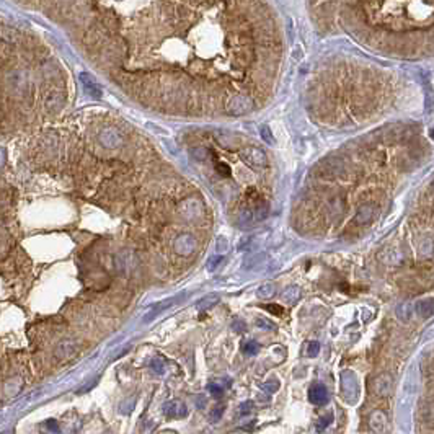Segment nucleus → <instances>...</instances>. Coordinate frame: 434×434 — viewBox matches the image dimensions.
Listing matches in <instances>:
<instances>
[{"instance_id": "obj_1", "label": "nucleus", "mask_w": 434, "mask_h": 434, "mask_svg": "<svg viewBox=\"0 0 434 434\" xmlns=\"http://www.w3.org/2000/svg\"><path fill=\"white\" fill-rule=\"evenodd\" d=\"M240 157L243 159L245 164H248L250 167H255V168H265L268 165V157L258 147H245L240 150Z\"/></svg>"}, {"instance_id": "obj_2", "label": "nucleus", "mask_w": 434, "mask_h": 434, "mask_svg": "<svg viewBox=\"0 0 434 434\" xmlns=\"http://www.w3.org/2000/svg\"><path fill=\"white\" fill-rule=\"evenodd\" d=\"M341 382H343V395L346 397V400L349 403H353L356 400V397L359 395V385H358V379L351 370H344L341 374Z\"/></svg>"}, {"instance_id": "obj_3", "label": "nucleus", "mask_w": 434, "mask_h": 434, "mask_svg": "<svg viewBox=\"0 0 434 434\" xmlns=\"http://www.w3.org/2000/svg\"><path fill=\"white\" fill-rule=\"evenodd\" d=\"M196 238L193 237V235L190 234H181L178 235V237L175 238V243H173V248L175 252L181 255V256H190L196 252Z\"/></svg>"}, {"instance_id": "obj_4", "label": "nucleus", "mask_w": 434, "mask_h": 434, "mask_svg": "<svg viewBox=\"0 0 434 434\" xmlns=\"http://www.w3.org/2000/svg\"><path fill=\"white\" fill-rule=\"evenodd\" d=\"M252 108H253V101L245 95H235L230 98V101L227 103V111L230 114H234V116L248 113Z\"/></svg>"}, {"instance_id": "obj_5", "label": "nucleus", "mask_w": 434, "mask_h": 434, "mask_svg": "<svg viewBox=\"0 0 434 434\" xmlns=\"http://www.w3.org/2000/svg\"><path fill=\"white\" fill-rule=\"evenodd\" d=\"M308 400L312 401L313 405H323L328 400V390L323 384H313L310 389H308Z\"/></svg>"}, {"instance_id": "obj_6", "label": "nucleus", "mask_w": 434, "mask_h": 434, "mask_svg": "<svg viewBox=\"0 0 434 434\" xmlns=\"http://www.w3.org/2000/svg\"><path fill=\"white\" fill-rule=\"evenodd\" d=\"M164 415L168 418H185L188 415L186 406L181 403V401L175 400V401H167L164 405Z\"/></svg>"}, {"instance_id": "obj_7", "label": "nucleus", "mask_w": 434, "mask_h": 434, "mask_svg": "<svg viewBox=\"0 0 434 434\" xmlns=\"http://www.w3.org/2000/svg\"><path fill=\"white\" fill-rule=\"evenodd\" d=\"M387 428V415L382 410H375L369 418V430L372 433H384Z\"/></svg>"}, {"instance_id": "obj_8", "label": "nucleus", "mask_w": 434, "mask_h": 434, "mask_svg": "<svg viewBox=\"0 0 434 434\" xmlns=\"http://www.w3.org/2000/svg\"><path fill=\"white\" fill-rule=\"evenodd\" d=\"M374 392L379 397H389L392 392V380L389 375H379L374 380Z\"/></svg>"}, {"instance_id": "obj_9", "label": "nucleus", "mask_w": 434, "mask_h": 434, "mask_svg": "<svg viewBox=\"0 0 434 434\" xmlns=\"http://www.w3.org/2000/svg\"><path fill=\"white\" fill-rule=\"evenodd\" d=\"M171 304H175V299H167V300H164V302H159V304H154L152 307H150V310H149L147 313H145L144 322H145V323H147V322H152L157 315H160V313L164 312V310H167V308H168Z\"/></svg>"}, {"instance_id": "obj_10", "label": "nucleus", "mask_w": 434, "mask_h": 434, "mask_svg": "<svg viewBox=\"0 0 434 434\" xmlns=\"http://www.w3.org/2000/svg\"><path fill=\"white\" fill-rule=\"evenodd\" d=\"M374 214H375L374 206H370V204L361 206V207H359V211H358V216H356V222H358V224H367V222L372 221Z\"/></svg>"}, {"instance_id": "obj_11", "label": "nucleus", "mask_w": 434, "mask_h": 434, "mask_svg": "<svg viewBox=\"0 0 434 434\" xmlns=\"http://www.w3.org/2000/svg\"><path fill=\"white\" fill-rule=\"evenodd\" d=\"M75 353H77V344L74 341H69V339H67V341H62L59 344V348H57V356L62 359L74 356Z\"/></svg>"}, {"instance_id": "obj_12", "label": "nucleus", "mask_w": 434, "mask_h": 434, "mask_svg": "<svg viewBox=\"0 0 434 434\" xmlns=\"http://www.w3.org/2000/svg\"><path fill=\"white\" fill-rule=\"evenodd\" d=\"M302 297V291L299 286H291L282 292V299H284L287 304H296Z\"/></svg>"}, {"instance_id": "obj_13", "label": "nucleus", "mask_w": 434, "mask_h": 434, "mask_svg": "<svg viewBox=\"0 0 434 434\" xmlns=\"http://www.w3.org/2000/svg\"><path fill=\"white\" fill-rule=\"evenodd\" d=\"M274 294H276V287L273 282H265V284H261L258 287V291H256V296H258V299L261 300L271 299V297H274Z\"/></svg>"}, {"instance_id": "obj_14", "label": "nucleus", "mask_w": 434, "mask_h": 434, "mask_svg": "<svg viewBox=\"0 0 434 434\" xmlns=\"http://www.w3.org/2000/svg\"><path fill=\"white\" fill-rule=\"evenodd\" d=\"M416 313L423 318H430L433 315V299L421 300L416 304Z\"/></svg>"}, {"instance_id": "obj_15", "label": "nucleus", "mask_w": 434, "mask_h": 434, "mask_svg": "<svg viewBox=\"0 0 434 434\" xmlns=\"http://www.w3.org/2000/svg\"><path fill=\"white\" fill-rule=\"evenodd\" d=\"M82 82H83V87L87 88V92L90 93V95H93V97H101V88L98 87L97 83L93 82L90 77L83 74V75H82Z\"/></svg>"}, {"instance_id": "obj_16", "label": "nucleus", "mask_w": 434, "mask_h": 434, "mask_svg": "<svg viewBox=\"0 0 434 434\" xmlns=\"http://www.w3.org/2000/svg\"><path fill=\"white\" fill-rule=\"evenodd\" d=\"M238 219H240V224H242V226H248V224H252V222H253L255 214H253L252 209L242 207V209H240V216H238Z\"/></svg>"}, {"instance_id": "obj_17", "label": "nucleus", "mask_w": 434, "mask_h": 434, "mask_svg": "<svg viewBox=\"0 0 434 434\" xmlns=\"http://www.w3.org/2000/svg\"><path fill=\"white\" fill-rule=\"evenodd\" d=\"M191 154L196 160H200V162H207L209 159H211V152H209L206 147H195L191 150Z\"/></svg>"}, {"instance_id": "obj_18", "label": "nucleus", "mask_w": 434, "mask_h": 434, "mask_svg": "<svg viewBox=\"0 0 434 434\" xmlns=\"http://www.w3.org/2000/svg\"><path fill=\"white\" fill-rule=\"evenodd\" d=\"M217 302H219V297L207 296V297H204V299H201L200 302H198V307H200L201 310H207V308L214 307V304H217Z\"/></svg>"}, {"instance_id": "obj_19", "label": "nucleus", "mask_w": 434, "mask_h": 434, "mask_svg": "<svg viewBox=\"0 0 434 434\" xmlns=\"http://www.w3.org/2000/svg\"><path fill=\"white\" fill-rule=\"evenodd\" d=\"M332 421H333V413H327L325 416L318 420V423H317V431H323L328 425H330Z\"/></svg>"}, {"instance_id": "obj_20", "label": "nucleus", "mask_w": 434, "mask_h": 434, "mask_svg": "<svg viewBox=\"0 0 434 434\" xmlns=\"http://www.w3.org/2000/svg\"><path fill=\"white\" fill-rule=\"evenodd\" d=\"M150 366H152V369L155 370L157 374H164L165 372V363L162 358H154L152 361H150Z\"/></svg>"}, {"instance_id": "obj_21", "label": "nucleus", "mask_w": 434, "mask_h": 434, "mask_svg": "<svg viewBox=\"0 0 434 434\" xmlns=\"http://www.w3.org/2000/svg\"><path fill=\"white\" fill-rule=\"evenodd\" d=\"M207 389H209V392H211V395H214L216 399H221V397L224 395V387L221 384H217V382L209 384Z\"/></svg>"}, {"instance_id": "obj_22", "label": "nucleus", "mask_w": 434, "mask_h": 434, "mask_svg": "<svg viewBox=\"0 0 434 434\" xmlns=\"http://www.w3.org/2000/svg\"><path fill=\"white\" fill-rule=\"evenodd\" d=\"M258 349H260V346H258V343H256V341H247L243 344V353L250 354V356H253V354L258 353Z\"/></svg>"}, {"instance_id": "obj_23", "label": "nucleus", "mask_w": 434, "mask_h": 434, "mask_svg": "<svg viewBox=\"0 0 434 434\" xmlns=\"http://www.w3.org/2000/svg\"><path fill=\"white\" fill-rule=\"evenodd\" d=\"M318 353H320V344H318V341H310L307 346V356L308 358H315L318 356Z\"/></svg>"}, {"instance_id": "obj_24", "label": "nucleus", "mask_w": 434, "mask_h": 434, "mask_svg": "<svg viewBox=\"0 0 434 434\" xmlns=\"http://www.w3.org/2000/svg\"><path fill=\"white\" fill-rule=\"evenodd\" d=\"M222 261H224V256H222V255H216V256H212V258L207 261V269H209V271L216 269V268H217V265H221Z\"/></svg>"}, {"instance_id": "obj_25", "label": "nucleus", "mask_w": 434, "mask_h": 434, "mask_svg": "<svg viewBox=\"0 0 434 434\" xmlns=\"http://www.w3.org/2000/svg\"><path fill=\"white\" fill-rule=\"evenodd\" d=\"M216 170H217V173L221 176H230V167L227 164H224V162H219V164H216Z\"/></svg>"}, {"instance_id": "obj_26", "label": "nucleus", "mask_w": 434, "mask_h": 434, "mask_svg": "<svg viewBox=\"0 0 434 434\" xmlns=\"http://www.w3.org/2000/svg\"><path fill=\"white\" fill-rule=\"evenodd\" d=\"M261 137H263L265 142L274 144V139H273V135H271V131L268 126H261Z\"/></svg>"}, {"instance_id": "obj_27", "label": "nucleus", "mask_w": 434, "mask_h": 434, "mask_svg": "<svg viewBox=\"0 0 434 434\" xmlns=\"http://www.w3.org/2000/svg\"><path fill=\"white\" fill-rule=\"evenodd\" d=\"M252 408H253V403L252 401H245V403H242L240 405V415H248L250 411H252Z\"/></svg>"}, {"instance_id": "obj_28", "label": "nucleus", "mask_w": 434, "mask_h": 434, "mask_svg": "<svg viewBox=\"0 0 434 434\" xmlns=\"http://www.w3.org/2000/svg\"><path fill=\"white\" fill-rule=\"evenodd\" d=\"M265 307H266V310L274 313V315H281V313H282V308L279 305H276V304H269V305H265Z\"/></svg>"}, {"instance_id": "obj_29", "label": "nucleus", "mask_w": 434, "mask_h": 434, "mask_svg": "<svg viewBox=\"0 0 434 434\" xmlns=\"http://www.w3.org/2000/svg\"><path fill=\"white\" fill-rule=\"evenodd\" d=\"M222 413H224V406H217V408H216V411H212V415H211V418H212V420H214V421H217V420H219V418H221V416H222Z\"/></svg>"}, {"instance_id": "obj_30", "label": "nucleus", "mask_w": 434, "mask_h": 434, "mask_svg": "<svg viewBox=\"0 0 434 434\" xmlns=\"http://www.w3.org/2000/svg\"><path fill=\"white\" fill-rule=\"evenodd\" d=\"M278 387H279V384L276 382V380H269V382H266V389L271 390V392L278 390Z\"/></svg>"}, {"instance_id": "obj_31", "label": "nucleus", "mask_w": 434, "mask_h": 434, "mask_svg": "<svg viewBox=\"0 0 434 434\" xmlns=\"http://www.w3.org/2000/svg\"><path fill=\"white\" fill-rule=\"evenodd\" d=\"M258 325L260 327H265V328H269V330H274V325H273V323H269V322H261V320H258Z\"/></svg>"}]
</instances>
